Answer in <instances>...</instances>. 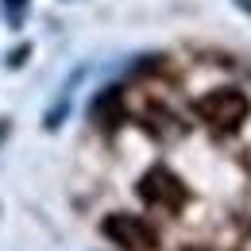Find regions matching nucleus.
<instances>
[{"label": "nucleus", "mask_w": 251, "mask_h": 251, "mask_svg": "<svg viewBox=\"0 0 251 251\" xmlns=\"http://www.w3.org/2000/svg\"><path fill=\"white\" fill-rule=\"evenodd\" d=\"M197 112L205 116V124L228 131V127H236L248 116V97L240 93V89H217V93H209L205 100H197Z\"/></svg>", "instance_id": "1"}, {"label": "nucleus", "mask_w": 251, "mask_h": 251, "mask_svg": "<svg viewBox=\"0 0 251 251\" xmlns=\"http://www.w3.org/2000/svg\"><path fill=\"white\" fill-rule=\"evenodd\" d=\"M100 228H104V236L112 244H120L124 251H151L155 248V228L147 220L131 217V213H112Z\"/></svg>", "instance_id": "2"}, {"label": "nucleus", "mask_w": 251, "mask_h": 251, "mask_svg": "<svg viewBox=\"0 0 251 251\" xmlns=\"http://www.w3.org/2000/svg\"><path fill=\"white\" fill-rule=\"evenodd\" d=\"M139 197H143L147 205H158V209H182L186 189H182V182H178L174 174H166V170H151V174L139 182Z\"/></svg>", "instance_id": "3"}]
</instances>
